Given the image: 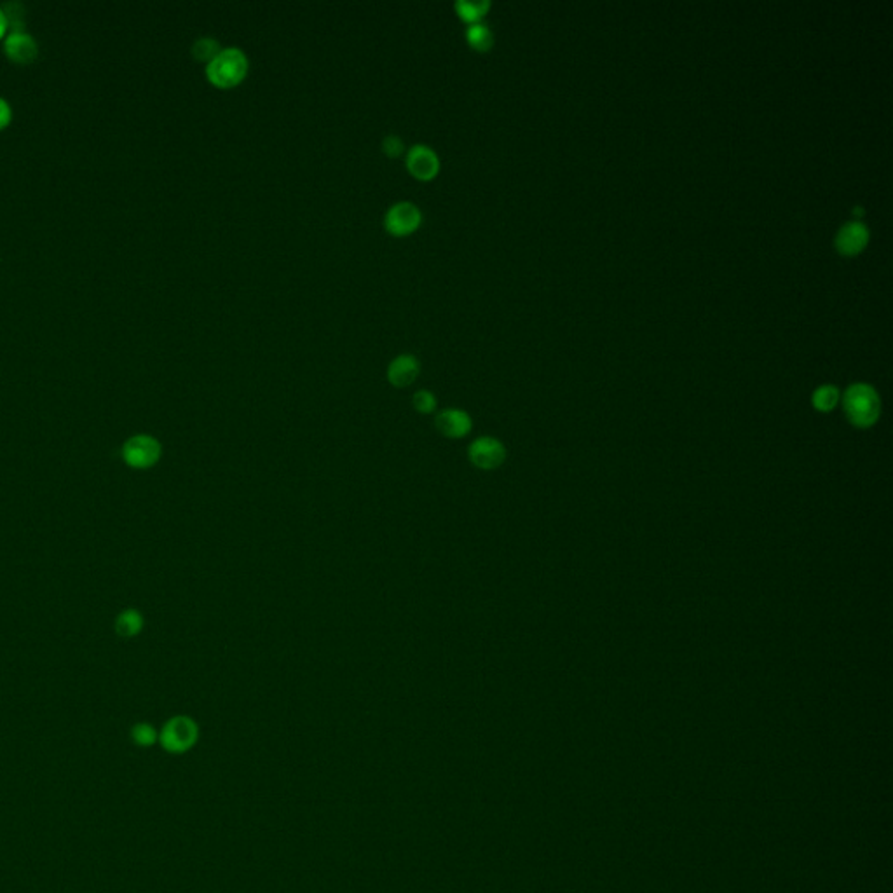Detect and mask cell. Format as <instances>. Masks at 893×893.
I'll use <instances>...</instances> for the list:
<instances>
[{
	"label": "cell",
	"instance_id": "obj_1",
	"mask_svg": "<svg viewBox=\"0 0 893 893\" xmlns=\"http://www.w3.org/2000/svg\"><path fill=\"white\" fill-rule=\"evenodd\" d=\"M249 70V56L245 51L240 48H223L206 65V79L219 89H230L240 86L247 79Z\"/></svg>",
	"mask_w": 893,
	"mask_h": 893
},
{
	"label": "cell",
	"instance_id": "obj_2",
	"mask_svg": "<svg viewBox=\"0 0 893 893\" xmlns=\"http://www.w3.org/2000/svg\"><path fill=\"white\" fill-rule=\"evenodd\" d=\"M844 414L855 428H870L881 416V400L876 390L864 382H857L846 390L843 397Z\"/></svg>",
	"mask_w": 893,
	"mask_h": 893
},
{
	"label": "cell",
	"instance_id": "obj_3",
	"mask_svg": "<svg viewBox=\"0 0 893 893\" xmlns=\"http://www.w3.org/2000/svg\"><path fill=\"white\" fill-rule=\"evenodd\" d=\"M198 740V722L189 716H174L159 731V744L170 754H185Z\"/></svg>",
	"mask_w": 893,
	"mask_h": 893
},
{
	"label": "cell",
	"instance_id": "obj_4",
	"mask_svg": "<svg viewBox=\"0 0 893 893\" xmlns=\"http://www.w3.org/2000/svg\"><path fill=\"white\" fill-rule=\"evenodd\" d=\"M121 456L131 470H150L161 461L163 446L155 437L140 433L126 440Z\"/></svg>",
	"mask_w": 893,
	"mask_h": 893
},
{
	"label": "cell",
	"instance_id": "obj_5",
	"mask_svg": "<svg viewBox=\"0 0 893 893\" xmlns=\"http://www.w3.org/2000/svg\"><path fill=\"white\" fill-rule=\"evenodd\" d=\"M422 213L418 204L410 201H400L384 215V229L395 236V238H405L414 234L421 227Z\"/></svg>",
	"mask_w": 893,
	"mask_h": 893
},
{
	"label": "cell",
	"instance_id": "obj_6",
	"mask_svg": "<svg viewBox=\"0 0 893 893\" xmlns=\"http://www.w3.org/2000/svg\"><path fill=\"white\" fill-rule=\"evenodd\" d=\"M468 459L475 468L493 472L506 461V446L494 437H478L468 446Z\"/></svg>",
	"mask_w": 893,
	"mask_h": 893
},
{
	"label": "cell",
	"instance_id": "obj_7",
	"mask_svg": "<svg viewBox=\"0 0 893 893\" xmlns=\"http://www.w3.org/2000/svg\"><path fill=\"white\" fill-rule=\"evenodd\" d=\"M407 172L419 182H429L440 174V157L424 144H416L405 157Z\"/></svg>",
	"mask_w": 893,
	"mask_h": 893
},
{
	"label": "cell",
	"instance_id": "obj_8",
	"mask_svg": "<svg viewBox=\"0 0 893 893\" xmlns=\"http://www.w3.org/2000/svg\"><path fill=\"white\" fill-rule=\"evenodd\" d=\"M435 428L448 440H461L472 431V416L463 409H444L435 416Z\"/></svg>",
	"mask_w": 893,
	"mask_h": 893
},
{
	"label": "cell",
	"instance_id": "obj_9",
	"mask_svg": "<svg viewBox=\"0 0 893 893\" xmlns=\"http://www.w3.org/2000/svg\"><path fill=\"white\" fill-rule=\"evenodd\" d=\"M4 51L11 61L18 65H28L37 58L39 44L26 30L9 32L4 37Z\"/></svg>",
	"mask_w": 893,
	"mask_h": 893
},
{
	"label": "cell",
	"instance_id": "obj_10",
	"mask_svg": "<svg viewBox=\"0 0 893 893\" xmlns=\"http://www.w3.org/2000/svg\"><path fill=\"white\" fill-rule=\"evenodd\" d=\"M419 373H421V362L418 360V356L400 354L397 358H393L391 363L388 365L386 377L393 388L403 390V388H409L410 384H414L418 381Z\"/></svg>",
	"mask_w": 893,
	"mask_h": 893
},
{
	"label": "cell",
	"instance_id": "obj_11",
	"mask_svg": "<svg viewBox=\"0 0 893 893\" xmlns=\"http://www.w3.org/2000/svg\"><path fill=\"white\" fill-rule=\"evenodd\" d=\"M869 236L866 223H844L836 236V249L844 257H855L868 247Z\"/></svg>",
	"mask_w": 893,
	"mask_h": 893
},
{
	"label": "cell",
	"instance_id": "obj_12",
	"mask_svg": "<svg viewBox=\"0 0 893 893\" xmlns=\"http://www.w3.org/2000/svg\"><path fill=\"white\" fill-rule=\"evenodd\" d=\"M114 626H116V632H118L119 637H123V639H133V637H136V635L142 634V630L146 626V618H144V615L138 609L127 607V609H123L118 615Z\"/></svg>",
	"mask_w": 893,
	"mask_h": 893
},
{
	"label": "cell",
	"instance_id": "obj_13",
	"mask_svg": "<svg viewBox=\"0 0 893 893\" xmlns=\"http://www.w3.org/2000/svg\"><path fill=\"white\" fill-rule=\"evenodd\" d=\"M454 9L463 22H466L468 25H473V24H478L484 20V16L491 9V2L489 0H457L454 4Z\"/></svg>",
	"mask_w": 893,
	"mask_h": 893
},
{
	"label": "cell",
	"instance_id": "obj_14",
	"mask_svg": "<svg viewBox=\"0 0 893 893\" xmlns=\"http://www.w3.org/2000/svg\"><path fill=\"white\" fill-rule=\"evenodd\" d=\"M466 42L472 50L478 51V52H487V51L493 50L494 46V33L489 26L482 22L478 24H473V25H468L466 28Z\"/></svg>",
	"mask_w": 893,
	"mask_h": 893
},
{
	"label": "cell",
	"instance_id": "obj_15",
	"mask_svg": "<svg viewBox=\"0 0 893 893\" xmlns=\"http://www.w3.org/2000/svg\"><path fill=\"white\" fill-rule=\"evenodd\" d=\"M838 401H840V390L831 384L820 386L812 397L813 407L820 412H831L838 405Z\"/></svg>",
	"mask_w": 893,
	"mask_h": 893
},
{
	"label": "cell",
	"instance_id": "obj_16",
	"mask_svg": "<svg viewBox=\"0 0 893 893\" xmlns=\"http://www.w3.org/2000/svg\"><path fill=\"white\" fill-rule=\"evenodd\" d=\"M222 51L221 48V42L213 37H201L198 39L193 48H191V52L193 56L198 60V61H204L206 65Z\"/></svg>",
	"mask_w": 893,
	"mask_h": 893
},
{
	"label": "cell",
	"instance_id": "obj_17",
	"mask_svg": "<svg viewBox=\"0 0 893 893\" xmlns=\"http://www.w3.org/2000/svg\"><path fill=\"white\" fill-rule=\"evenodd\" d=\"M2 11H4V16H5V22H7V28H11V32L25 30V7L20 2L4 4L2 5Z\"/></svg>",
	"mask_w": 893,
	"mask_h": 893
},
{
	"label": "cell",
	"instance_id": "obj_18",
	"mask_svg": "<svg viewBox=\"0 0 893 893\" xmlns=\"http://www.w3.org/2000/svg\"><path fill=\"white\" fill-rule=\"evenodd\" d=\"M131 738L140 747H152L155 742H159V731L149 722H138L131 729Z\"/></svg>",
	"mask_w": 893,
	"mask_h": 893
},
{
	"label": "cell",
	"instance_id": "obj_19",
	"mask_svg": "<svg viewBox=\"0 0 893 893\" xmlns=\"http://www.w3.org/2000/svg\"><path fill=\"white\" fill-rule=\"evenodd\" d=\"M412 407L416 409V412H419L422 416H428V414H433L437 410L438 401L429 390H419L412 397Z\"/></svg>",
	"mask_w": 893,
	"mask_h": 893
},
{
	"label": "cell",
	"instance_id": "obj_20",
	"mask_svg": "<svg viewBox=\"0 0 893 893\" xmlns=\"http://www.w3.org/2000/svg\"><path fill=\"white\" fill-rule=\"evenodd\" d=\"M382 152H384L388 157H400V155L405 152L403 140H401L398 135H388V136L382 140Z\"/></svg>",
	"mask_w": 893,
	"mask_h": 893
},
{
	"label": "cell",
	"instance_id": "obj_21",
	"mask_svg": "<svg viewBox=\"0 0 893 893\" xmlns=\"http://www.w3.org/2000/svg\"><path fill=\"white\" fill-rule=\"evenodd\" d=\"M11 119H13V108H11V105H9L7 99L0 97V129L7 127L9 123H11Z\"/></svg>",
	"mask_w": 893,
	"mask_h": 893
},
{
	"label": "cell",
	"instance_id": "obj_22",
	"mask_svg": "<svg viewBox=\"0 0 893 893\" xmlns=\"http://www.w3.org/2000/svg\"><path fill=\"white\" fill-rule=\"evenodd\" d=\"M5 33H7V22H5V16H4L2 5H0V39H4Z\"/></svg>",
	"mask_w": 893,
	"mask_h": 893
}]
</instances>
